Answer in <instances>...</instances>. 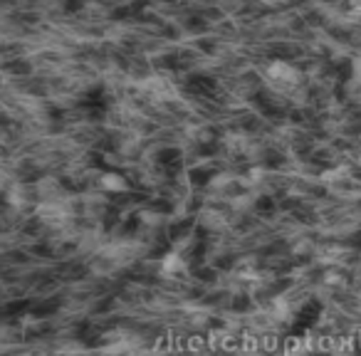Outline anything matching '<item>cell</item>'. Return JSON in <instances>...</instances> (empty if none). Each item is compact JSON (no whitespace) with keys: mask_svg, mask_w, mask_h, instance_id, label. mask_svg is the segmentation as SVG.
Instances as JSON below:
<instances>
[{"mask_svg":"<svg viewBox=\"0 0 361 356\" xmlns=\"http://www.w3.org/2000/svg\"><path fill=\"white\" fill-rule=\"evenodd\" d=\"M270 77L278 79V82H285V84L299 82V72L290 62H282V60H278V62L270 64Z\"/></svg>","mask_w":361,"mask_h":356,"instance_id":"1","label":"cell"},{"mask_svg":"<svg viewBox=\"0 0 361 356\" xmlns=\"http://www.w3.org/2000/svg\"><path fill=\"white\" fill-rule=\"evenodd\" d=\"M102 189L111 191V193H119V191H126V178L119 176V173H104L102 176Z\"/></svg>","mask_w":361,"mask_h":356,"instance_id":"2","label":"cell"},{"mask_svg":"<svg viewBox=\"0 0 361 356\" xmlns=\"http://www.w3.org/2000/svg\"><path fill=\"white\" fill-rule=\"evenodd\" d=\"M186 267V262H184V257L181 255H176V252H173V255H166L161 260V270H163V275H178L181 273V270H184Z\"/></svg>","mask_w":361,"mask_h":356,"instance_id":"3","label":"cell"},{"mask_svg":"<svg viewBox=\"0 0 361 356\" xmlns=\"http://www.w3.org/2000/svg\"><path fill=\"white\" fill-rule=\"evenodd\" d=\"M359 142H361V139H359Z\"/></svg>","mask_w":361,"mask_h":356,"instance_id":"4","label":"cell"}]
</instances>
